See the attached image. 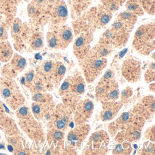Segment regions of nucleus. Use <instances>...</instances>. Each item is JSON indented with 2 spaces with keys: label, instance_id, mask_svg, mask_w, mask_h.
<instances>
[{
  "label": "nucleus",
  "instance_id": "nucleus-13",
  "mask_svg": "<svg viewBox=\"0 0 155 155\" xmlns=\"http://www.w3.org/2000/svg\"><path fill=\"white\" fill-rule=\"evenodd\" d=\"M2 68L3 77L14 78L22 72L28 65L27 59L18 53H14L9 61Z\"/></svg>",
  "mask_w": 155,
  "mask_h": 155
},
{
  "label": "nucleus",
  "instance_id": "nucleus-30",
  "mask_svg": "<svg viewBox=\"0 0 155 155\" xmlns=\"http://www.w3.org/2000/svg\"><path fill=\"white\" fill-rule=\"evenodd\" d=\"M73 85H72V92L75 95L80 96L85 92L86 84L84 78L80 75H74L72 76Z\"/></svg>",
  "mask_w": 155,
  "mask_h": 155
},
{
  "label": "nucleus",
  "instance_id": "nucleus-2",
  "mask_svg": "<svg viewBox=\"0 0 155 155\" xmlns=\"http://www.w3.org/2000/svg\"><path fill=\"white\" fill-rule=\"evenodd\" d=\"M119 85L112 70L105 71L96 87V97L99 101L105 102L116 101L119 97Z\"/></svg>",
  "mask_w": 155,
  "mask_h": 155
},
{
  "label": "nucleus",
  "instance_id": "nucleus-16",
  "mask_svg": "<svg viewBox=\"0 0 155 155\" xmlns=\"http://www.w3.org/2000/svg\"><path fill=\"white\" fill-rule=\"evenodd\" d=\"M114 48L111 45L101 40H99L97 43L91 48L87 57L93 58H106L111 55Z\"/></svg>",
  "mask_w": 155,
  "mask_h": 155
},
{
  "label": "nucleus",
  "instance_id": "nucleus-29",
  "mask_svg": "<svg viewBox=\"0 0 155 155\" xmlns=\"http://www.w3.org/2000/svg\"><path fill=\"white\" fill-rule=\"evenodd\" d=\"M58 28L53 27L52 30L49 31L47 33L46 39L47 45L51 49H60L58 37Z\"/></svg>",
  "mask_w": 155,
  "mask_h": 155
},
{
  "label": "nucleus",
  "instance_id": "nucleus-26",
  "mask_svg": "<svg viewBox=\"0 0 155 155\" xmlns=\"http://www.w3.org/2000/svg\"><path fill=\"white\" fill-rule=\"evenodd\" d=\"M14 54L12 46L8 40L0 41V61L7 63Z\"/></svg>",
  "mask_w": 155,
  "mask_h": 155
},
{
  "label": "nucleus",
  "instance_id": "nucleus-43",
  "mask_svg": "<svg viewBox=\"0 0 155 155\" xmlns=\"http://www.w3.org/2000/svg\"><path fill=\"white\" fill-rule=\"evenodd\" d=\"M24 1H26V2H29V1H30V0H24Z\"/></svg>",
  "mask_w": 155,
  "mask_h": 155
},
{
  "label": "nucleus",
  "instance_id": "nucleus-24",
  "mask_svg": "<svg viewBox=\"0 0 155 155\" xmlns=\"http://www.w3.org/2000/svg\"><path fill=\"white\" fill-rule=\"evenodd\" d=\"M93 0H71V13L73 20L89 9Z\"/></svg>",
  "mask_w": 155,
  "mask_h": 155
},
{
  "label": "nucleus",
  "instance_id": "nucleus-34",
  "mask_svg": "<svg viewBox=\"0 0 155 155\" xmlns=\"http://www.w3.org/2000/svg\"><path fill=\"white\" fill-rule=\"evenodd\" d=\"M101 4L113 13L117 11L122 6L119 0H101Z\"/></svg>",
  "mask_w": 155,
  "mask_h": 155
},
{
  "label": "nucleus",
  "instance_id": "nucleus-6",
  "mask_svg": "<svg viewBox=\"0 0 155 155\" xmlns=\"http://www.w3.org/2000/svg\"><path fill=\"white\" fill-rule=\"evenodd\" d=\"M71 26L75 36L86 32L94 33L98 29L97 24V7L88 9L74 19L71 23Z\"/></svg>",
  "mask_w": 155,
  "mask_h": 155
},
{
  "label": "nucleus",
  "instance_id": "nucleus-28",
  "mask_svg": "<svg viewBox=\"0 0 155 155\" xmlns=\"http://www.w3.org/2000/svg\"><path fill=\"white\" fill-rule=\"evenodd\" d=\"M44 38L42 32L40 31H33L29 41V47L32 50L38 51L44 47Z\"/></svg>",
  "mask_w": 155,
  "mask_h": 155
},
{
  "label": "nucleus",
  "instance_id": "nucleus-32",
  "mask_svg": "<svg viewBox=\"0 0 155 155\" xmlns=\"http://www.w3.org/2000/svg\"><path fill=\"white\" fill-rule=\"evenodd\" d=\"M73 79L72 76L67 77L61 86L59 90V94L60 96H65L72 92Z\"/></svg>",
  "mask_w": 155,
  "mask_h": 155
},
{
  "label": "nucleus",
  "instance_id": "nucleus-33",
  "mask_svg": "<svg viewBox=\"0 0 155 155\" xmlns=\"http://www.w3.org/2000/svg\"><path fill=\"white\" fill-rule=\"evenodd\" d=\"M146 13L150 16L155 15V0H138Z\"/></svg>",
  "mask_w": 155,
  "mask_h": 155
},
{
  "label": "nucleus",
  "instance_id": "nucleus-40",
  "mask_svg": "<svg viewBox=\"0 0 155 155\" xmlns=\"http://www.w3.org/2000/svg\"><path fill=\"white\" fill-rule=\"evenodd\" d=\"M145 135L147 136V139L150 140L151 141L154 142L155 140V128L154 126L150 128L146 131Z\"/></svg>",
  "mask_w": 155,
  "mask_h": 155
},
{
  "label": "nucleus",
  "instance_id": "nucleus-3",
  "mask_svg": "<svg viewBox=\"0 0 155 155\" xmlns=\"http://www.w3.org/2000/svg\"><path fill=\"white\" fill-rule=\"evenodd\" d=\"M131 31L123 23L115 20L99 39L110 44L114 48L120 49L127 43Z\"/></svg>",
  "mask_w": 155,
  "mask_h": 155
},
{
  "label": "nucleus",
  "instance_id": "nucleus-5",
  "mask_svg": "<svg viewBox=\"0 0 155 155\" xmlns=\"http://www.w3.org/2000/svg\"><path fill=\"white\" fill-rule=\"evenodd\" d=\"M0 92L11 107L15 110L24 103V98L20 93L16 81L11 78L3 77L0 79Z\"/></svg>",
  "mask_w": 155,
  "mask_h": 155
},
{
  "label": "nucleus",
  "instance_id": "nucleus-44",
  "mask_svg": "<svg viewBox=\"0 0 155 155\" xmlns=\"http://www.w3.org/2000/svg\"><path fill=\"white\" fill-rule=\"evenodd\" d=\"M0 139H1V135H0Z\"/></svg>",
  "mask_w": 155,
  "mask_h": 155
},
{
  "label": "nucleus",
  "instance_id": "nucleus-4",
  "mask_svg": "<svg viewBox=\"0 0 155 155\" xmlns=\"http://www.w3.org/2000/svg\"><path fill=\"white\" fill-rule=\"evenodd\" d=\"M9 29L15 49L20 52L24 51L29 45L33 31L31 27L27 22H22L20 19L15 18L12 22Z\"/></svg>",
  "mask_w": 155,
  "mask_h": 155
},
{
  "label": "nucleus",
  "instance_id": "nucleus-23",
  "mask_svg": "<svg viewBox=\"0 0 155 155\" xmlns=\"http://www.w3.org/2000/svg\"><path fill=\"white\" fill-rule=\"evenodd\" d=\"M138 112L144 117L148 118L155 112V99L153 96H147L144 98L141 101V104L139 107Z\"/></svg>",
  "mask_w": 155,
  "mask_h": 155
},
{
  "label": "nucleus",
  "instance_id": "nucleus-1",
  "mask_svg": "<svg viewBox=\"0 0 155 155\" xmlns=\"http://www.w3.org/2000/svg\"><path fill=\"white\" fill-rule=\"evenodd\" d=\"M132 45L137 52L148 56L155 48V22H147L140 26L134 33Z\"/></svg>",
  "mask_w": 155,
  "mask_h": 155
},
{
  "label": "nucleus",
  "instance_id": "nucleus-17",
  "mask_svg": "<svg viewBox=\"0 0 155 155\" xmlns=\"http://www.w3.org/2000/svg\"><path fill=\"white\" fill-rule=\"evenodd\" d=\"M90 130V126L88 124H84L78 125L75 128L69 132L68 140L70 141L74 146L76 142L80 143L83 141L88 135Z\"/></svg>",
  "mask_w": 155,
  "mask_h": 155
},
{
  "label": "nucleus",
  "instance_id": "nucleus-8",
  "mask_svg": "<svg viewBox=\"0 0 155 155\" xmlns=\"http://www.w3.org/2000/svg\"><path fill=\"white\" fill-rule=\"evenodd\" d=\"M86 81L91 83L95 81L102 73L107 64V58H93L87 57L80 61Z\"/></svg>",
  "mask_w": 155,
  "mask_h": 155
},
{
  "label": "nucleus",
  "instance_id": "nucleus-31",
  "mask_svg": "<svg viewBox=\"0 0 155 155\" xmlns=\"http://www.w3.org/2000/svg\"><path fill=\"white\" fill-rule=\"evenodd\" d=\"M125 3L127 11L137 17H141L144 15V10L138 0H128Z\"/></svg>",
  "mask_w": 155,
  "mask_h": 155
},
{
  "label": "nucleus",
  "instance_id": "nucleus-22",
  "mask_svg": "<svg viewBox=\"0 0 155 155\" xmlns=\"http://www.w3.org/2000/svg\"><path fill=\"white\" fill-rule=\"evenodd\" d=\"M91 139L93 150H99L105 149V148L108 145L109 138L107 132L100 130L92 134Z\"/></svg>",
  "mask_w": 155,
  "mask_h": 155
},
{
  "label": "nucleus",
  "instance_id": "nucleus-10",
  "mask_svg": "<svg viewBox=\"0 0 155 155\" xmlns=\"http://www.w3.org/2000/svg\"><path fill=\"white\" fill-rule=\"evenodd\" d=\"M50 21L52 27L65 25L68 18V10L63 0H49Z\"/></svg>",
  "mask_w": 155,
  "mask_h": 155
},
{
  "label": "nucleus",
  "instance_id": "nucleus-36",
  "mask_svg": "<svg viewBox=\"0 0 155 155\" xmlns=\"http://www.w3.org/2000/svg\"><path fill=\"white\" fill-rule=\"evenodd\" d=\"M35 74L36 73L34 70L31 69L28 71L24 74V77L21 78V84L25 85L27 88H29L34 79Z\"/></svg>",
  "mask_w": 155,
  "mask_h": 155
},
{
  "label": "nucleus",
  "instance_id": "nucleus-21",
  "mask_svg": "<svg viewBox=\"0 0 155 155\" xmlns=\"http://www.w3.org/2000/svg\"><path fill=\"white\" fill-rule=\"evenodd\" d=\"M113 13L101 4L97 7V20L98 29L107 26L110 22Z\"/></svg>",
  "mask_w": 155,
  "mask_h": 155
},
{
  "label": "nucleus",
  "instance_id": "nucleus-27",
  "mask_svg": "<svg viewBox=\"0 0 155 155\" xmlns=\"http://www.w3.org/2000/svg\"><path fill=\"white\" fill-rule=\"evenodd\" d=\"M66 73V68L61 61L54 62L52 82L55 86H58L63 79Z\"/></svg>",
  "mask_w": 155,
  "mask_h": 155
},
{
  "label": "nucleus",
  "instance_id": "nucleus-42",
  "mask_svg": "<svg viewBox=\"0 0 155 155\" xmlns=\"http://www.w3.org/2000/svg\"><path fill=\"white\" fill-rule=\"evenodd\" d=\"M127 1H128V0H119L120 2V4H121V6H122Z\"/></svg>",
  "mask_w": 155,
  "mask_h": 155
},
{
  "label": "nucleus",
  "instance_id": "nucleus-25",
  "mask_svg": "<svg viewBox=\"0 0 155 155\" xmlns=\"http://www.w3.org/2000/svg\"><path fill=\"white\" fill-rule=\"evenodd\" d=\"M137 18L136 15L126 10L118 14L115 20L121 22L132 31L137 21Z\"/></svg>",
  "mask_w": 155,
  "mask_h": 155
},
{
  "label": "nucleus",
  "instance_id": "nucleus-41",
  "mask_svg": "<svg viewBox=\"0 0 155 155\" xmlns=\"http://www.w3.org/2000/svg\"><path fill=\"white\" fill-rule=\"evenodd\" d=\"M150 89L151 91L154 92V91H155V83H153L150 84Z\"/></svg>",
  "mask_w": 155,
  "mask_h": 155
},
{
  "label": "nucleus",
  "instance_id": "nucleus-7",
  "mask_svg": "<svg viewBox=\"0 0 155 155\" xmlns=\"http://www.w3.org/2000/svg\"><path fill=\"white\" fill-rule=\"evenodd\" d=\"M27 12L34 25H46L50 21L49 0H32L28 5Z\"/></svg>",
  "mask_w": 155,
  "mask_h": 155
},
{
  "label": "nucleus",
  "instance_id": "nucleus-35",
  "mask_svg": "<svg viewBox=\"0 0 155 155\" xmlns=\"http://www.w3.org/2000/svg\"><path fill=\"white\" fill-rule=\"evenodd\" d=\"M155 63L151 62L149 64L148 66L144 73V78L147 83L152 82L155 81Z\"/></svg>",
  "mask_w": 155,
  "mask_h": 155
},
{
  "label": "nucleus",
  "instance_id": "nucleus-19",
  "mask_svg": "<svg viewBox=\"0 0 155 155\" xmlns=\"http://www.w3.org/2000/svg\"><path fill=\"white\" fill-rule=\"evenodd\" d=\"M122 106V103L116 101L104 103L101 112V120L103 121H107L113 119L117 116Z\"/></svg>",
  "mask_w": 155,
  "mask_h": 155
},
{
  "label": "nucleus",
  "instance_id": "nucleus-14",
  "mask_svg": "<svg viewBox=\"0 0 155 155\" xmlns=\"http://www.w3.org/2000/svg\"><path fill=\"white\" fill-rule=\"evenodd\" d=\"M75 121L78 125L86 123L90 119L93 113L94 104L90 99L80 101L76 107Z\"/></svg>",
  "mask_w": 155,
  "mask_h": 155
},
{
  "label": "nucleus",
  "instance_id": "nucleus-11",
  "mask_svg": "<svg viewBox=\"0 0 155 155\" xmlns=\"http://www.w3.org/2000/svg\"><path fill=\"white\" fill-rule=\"evenodd\" d=\"M76 36L73 45V54L80 61H81L89 54L91 49V44L94 39V35L91 32H86Z\"/></svg>",
  "mask_w": 155,
  "mask_h": 155
},
{
  "label": "nucleus",
  "instance_id": "nucleus-38",
  "mask_svg": "<svg viewBox=\"0 0 155 155\" xmlns=\"http://www.w3.org/2000/svg\"><path fill=\"white\" fill-rule=\"evenodd\" d=\"M50 137L54 140H58L63 138V133L62 131L53 129L50 133Z\"/></svg>",
  "mask_w": 155,
  "mask_h": 155
},
{
  "label": "nucleus",
  "instance_id": "nucleus-37",
  "mask_svg": "<svg viewBox=\"0 0 155 155\" xmlns=\"http://www.w3.org/2000/svg\"><path fill=\"white\" fill-rule=\"evenodd\" d=\"M18 117L21 119H27L30 117V112H29L28 109L26 107H22L21 108L18 112Z\"/></svg>",
  "mask_w": 155,
  "mask_h": 155
},
{
  "label": "nucleus",
  "instance_id": "nucleus-18",
  "mask_svg": "<svg viewBox=\"0 0 155 155\" xmlns=\"http://www.w3.org/2000/svg\"><path fill=\"white\" fill-rule=\"evenodd\" d=\"M54 66V62L52 61H44L36 67V73L39 75L47 84L52 83Z\"/></svg>",
  "mask_w": 155,
  "mask_h": 155
},
{
  "label": "nucleus",
  "instance_id": "nucleus-39",
  "mask_svg": "<svg viewBox=\"0 0 155 155\" xmlns=\"http://www.w3.org/2000/svg\"><path fill=\"white\" fill-rule=\"evenodd\" d=\"M9 29L3 25H0V41L7 40L8 31Z\"/></svg>",
  "mask_w": 155,
  "mask_h": 155
},
{
  "label": "nucleus",
  "instance_id": "nucleus-9",
  "mask_svg": "<svg viewBox=\"0 0 155 155\" xmlns=\"http://www.w3.org/2000/svg\"><path fill=\"white\" fill-rule=\"evenodd\" d=\"M121 71L127 81L130 83L138 82L141 79V61L133 56H128L122 61Z\"/></svg>",
  "mask_w": 155,
  "mask_h": 155
},
{
  "label": "nucleus",
  "instance_id": "nucleus-15",
  "mask_svg": "<svg viewBox=\"0 0 155 155\" xmlns=\"http://www.w3.org/2000/svg\"><path fill=\"white\" fill-rule=\"evenodd\" d=\"M56 120L54 121L55 125V129L61 131L64 130L68 127L69 125L71 123L72 120L71 111L70 109L67 106L61 105L60 108L57 111Z\"/></svg>",
  "mask_w": 155,
  "mask_h": 155
},
{
  "label": "nucleus",
  "instance_id": "nucleus-20",
  "mask_svg": "<svg viewBox=\"0 0 155 155\" xmlns=\"http://www.w3.org/2000/svg\"><path fill=\"white\" fill-rule=\"evenodd\" d=\"M58 37L60 49L65 50L72 42L74 32L72 28L64 25L58 28Z\"/></svg>",
  "mask_w": 155,
  "mask_h": 155
},
{
  "label": "nucleus",
  "instance_id": "nucleus-12",
  "mask_svg": "<svg viewBox=\"0 0 155 155\" xmlns=\"http://www.w3.org/2000/svg\"><path fill=\"white\" fill-rule=\"evenodd\" d=\"M21 0H0V25L10 28Z\"/></svg>",
  "mask_w": 155,
  "mask_h": 155
}]
</instances>
